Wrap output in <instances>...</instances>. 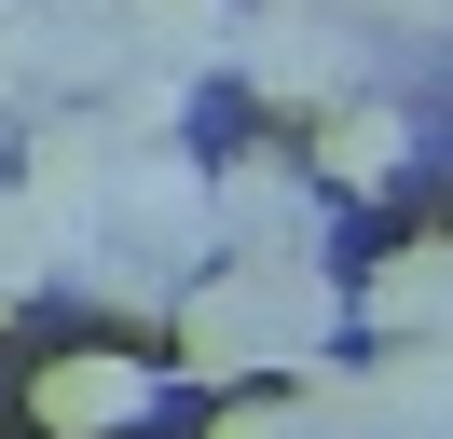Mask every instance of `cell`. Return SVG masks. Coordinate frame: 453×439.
I'll use <instances>...</instances> for the list:
<instances>
[{"label":"cell","instance_id":"8992f818","mask_svg":"<svg viewBox=\"0 0 453 439\" xmlns=\"http://www.w3.org/2000/svg\"><path fill=\"white\" fill-rule=\"evenodd\" d=\"M111 14H124V42H138V69H179V82H206L234 42H248L234 0H111Z\"/></svg>","mask_w":453,"mask_h":439},{"label":"cell","instance_id":"3957f363","mask_svg":"<svg viewBox=\"0 0 453 439\" xmlns=\"http://www.w3.org/2000/svg\"><path fill=\"white\" fill-rule=\"evenodd\" d=\"M165 343H179V371H193V384H248V371H275V357H261V302H248V274H234V261H206L193 289H179Z\"/></svg>","mask_w":453,"mask_h":439},{"label":"cell","instance_id":"7a4b0ae2","mask_svg":"<svg viewBox=\"0 0 453 439\" xmlns=\"http://www.w3.org/2000/svg\"><path fill=\"white\" fill-rule=\"evenodd\" d=\"M234 69H248L275 110H330L343 82H357V42H343V14H316V0H275V14H248Z\"/></svg>","mask_w":453,"mask_h":439},{"label":"cell","instance_id":"30bf717a","mask_svg":"<svg viewBox=\"0 0 453 439\" xmlns=\"http://www.w3.org/2000/svg\"><path fill=\"white\" fill-rule=\"evenodd\" d=\"M206 439H316V426H303V398H288V412H220Z\"/></svg>","mask_w":453,"mask_h":439},{"label":"cell","instance_id":"52a82bcc","mask_svg":"<svg viewBox=\"0 0 453 439\" xmlns=\"http://www.w3.org/2000/svg\"><path fill=\"white\" fill-rule=\"evenodd\" d=\"M398 151H412L398 110H371V96H330V110H316V179H330V192H385Z\"/></svg>","mask_w":453,"mask_h":439},{"label":"cell","instance_id":"277c9868","mask_svg":"<svg viewBox=\"0 0 453 439\" xmlns=\"http://www.w3.org/2000/svg\"><path fill=\"white\" fill-rule=\"evenodd\" d=\"M220 247H316V151H234L220 165Z\"/></svg>","mask_w":453,"mask_h":439},{"label":"cell","instance_id":"8fae6325","mask_svg":"<svg viewBox=\"0 0 453 439\" xmlns=\"http://www.w3.org/2000/svg\"><path fill=\"white\" fill-rule=\"evenodd\" d=\"M371 14H385L398 42H440V27H453V0H371Z\"/></svg>","mask_w":453,"mask_h":439},{"label":"cell","instance_id":"5b68a950","mask_svg":"<svg viewBox=\"0 0 453 439\" xmlns=\"http://www.w3.org/2000/svg\"><path fill=\"white\" fill-rule=\"evenodd\" d=\"M28 412H42L56 439H111V426H138V412H151V357H111V343H83V357H42Z\"/></svg>","mask_w":453,"mask_h":439},{"label":"cell","instance_id":"ba28073f","mask_svg":"<svg viewBox=\"0 0 453 439\" xmlns=\"http://www.w3.org/2000/svg\"><path fill=\"white\" fill-rule=\"evenodd\" d=\"M371 329H385V343H412V329H453V234L398 247V261L371 274Z\"/></svg>","mask_w":453,"mask_h":439},{"label":"cell","instance_id":"9c48e42d","mask_svg":"<svg viewBox=\"0 0 453 439\" xmlns=\"http://www.w3.org/2000/svg\"><path fill=\"white\" fill-rule=\"evenodd\" d=\"M42 274H69V247L42 234V206H28V192L0 179V316H14V302H28Z\"/></svg>","mask_w":453,"mask_h":439},{"label":"cell","instance_id":"6da1fadb","mask_svg":"<svg viewBox=\"0 0 453 439\" xmlns=\"http://www.w3.org/2000/svg\"><path fill=\"white\" fill-rule=\"evenodd\" d=\"M220 261L248 274V302H261V357H275V371H330V343H343L330 261H316V247H220Z\"/></svg>","mask_w":453,"mask_h":439}]
</instances>
